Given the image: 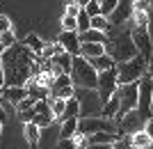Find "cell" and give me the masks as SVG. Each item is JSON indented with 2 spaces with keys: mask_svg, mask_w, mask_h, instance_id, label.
<instances>
[{
  "mask_svg": "<svg viewBox=\"0 0 153 149\" xmlns=\"http://www.w3.org/2000/svg\"><path fill=\"white\" fill-rule=\"evenodd\" d=\"M130 16H133V0H119L117 7L112 9V14L108 16V23L119 28V25H123L126 21H130Z\"/></svg>",
  "mask_w": 153,
  "mask_h": 149,
  "instance_id": "obj_12",
  "label": "cell"
},
{
  "mask_svg": "<svg viewBox=\"0 0 153 149\" xmlns=\"http://www.w3.org/2000/svg\"><path fill=\"white\" fill-rule=\"evenodd\" d=\"M142 131H144V133H146L149 138H151L153 140V117H149L146 122H144V126H142Z\"/></svg>",
  "mask_w": 153,
  "mask_h": 149,
  "instance_id": "obj_34",
  "label": "cell"
},
{
  "mask_svg": "<svg viewBox=\"0 0 153 149\" xmlns=\"http://www.w3.org/2000/svg\"><path fill=\"white\" fill-rule=\"evenodd\" d=\"M37 55L25 44H16L0 51V69H2V87H25L32 80V67Z\"/></svg>",
  "mask_w": 153,
  "mask_h": 149,
  "instance_id": "obj_1",
  "label": "cell"
},
{
  "mask_svg": "<svg viewBox=\"0 0 153 149\" xmlns=\"http://www.w3.org/2000/svg\"><path fill=\"white\" fill-rule=\"evenodd\" d=\"M85 12H87L89 19H91V16H98V14H101V9H98V0H91L89 5L85 7Z\"/></svg>",
  "mask_w": 153,
  "mask_h": 149,
  "instance_id": "obj_29",
  "label": "cell"
},
{
  "mask_svg": "<svg viewBox=\"0 0 153 149\" xmlns=\"http://www.w3.org/2000/svg\"><path fill=\"white\" fill-rule=\"evenodd\" d=\"M130 39H133L135 48H137V55L149 64V62H151V55H153V44H151V37H149V28L130 25Z\"/></svg>",
  "mask_w": 153,
  "mask_h": 149,
  "instance_id": "obj_7",
  "label": "cell"
},
{
  "mask_svg": "<svg viewBox=\"0 0 153 149\" xmlns=\"http://www.w3.org/2000/svg\"><path fill=\"white\" fill-rule=\"evenodd\" d=\"M0 90H2V69H0Z\"/></svg>",
  "mask_w": 153,
  "mask_h": 149,
  "instance_id": "obj_43",
  "label": "cell"
},
{
  "mask_svg": "<svg viewBox=\"0 0 153 149\" xmlns=\"http://www.w3.org/2000/svg\"><path fill=\"white\" fill-rule=\"evenodd\" d=\"M0 133H2V122H0Z\"/></svg>",
  "mask_w": 153,
  "mask_h": 149,
  "instance_id": "obj_44",
  "label": "cell"
},
{
  "mask_svg": "<svg viewBox=\"0 0 153 149\" xmlns=\"http://www.w3.org/2000/svg\"><path fill=\"white\" fill-rule=\"evenodd\" d=\"M110 28H112V25H110L108 19H105V16H101V14L89 19V30H96V32H105V34H108Z\"/></svg>",
  "mask_w": 153,
  "mask_h": 149,
  "instance_id": "obj_23",
  "label": "cell"
},
{
  "mask_svg": "<svg viewBox=\"0 0 153 149\" xmlns=\"http://www.w3.org/2000/svg\"><path fill=\"white\" fill-rule=\"evenodd\" d=\"M23 131H25V140L32 145V147H37V145H39V138H41V129L34 126L32 122H27V124H23Z\"/></svg>",
  "mask_w": 153,
  "mask_h": 149,
  "instance_id": "obj_22",
  "label": "cell"
},
{
  "mask_svg": "<svg viewBox=\"0 0 153 149\" xmlns=\"http://www.w3.org/2000/svg\"><path fill=\"white\" fill-rule=\"evenodd\" d=\"M117 87H119V85H117V73H114V69L101 71L98 76H96V94H98V101H101V106L117 92Z\"/></svg>",
  "mask_w": 153,
  "mask_h": 149,
  "instance_id": "obj_8",
  "label": "cell"
},
{
  "mask_svg": "<svg viewBox=\"0 0 153 149\" xmlns=\"http://www.w3.org/2000/svg\"><path fill=\"white\" fill-rule=\"evenodd\" d=\"M78 55L85 58V60L105 55V44H80V53H78Z\"/></svg>",
  "mask_w": 153,
  "mask_h": 149,
  "instance_id": "obj_15",
  "label": "cell"
},
{
  "mask_svg": "<svg viewBox=\"0 0 153 149\" xmlns=\"http://www.w3.org/2000/svg\"><path fill=\"white\" fill-rule=\"evenodd\" d=\"M78 133L85 138L94 136V133H114L119 136V129L112 119H103V117H82L78 119Z\"/></svg>",
  "mask_w": 153,
  "mask_h": 149,
  "instance_id": "obj_5",
  "label": "cell"
},
{
  "mask_svg": "<svg viewBox=\"0 0 153 149\" xmlns=\"http://www.w3.org/2000/svg\"><path fill=\"white\" fill-rule=\"evenodd\" d=\"M128 142H130L133 149H149V147H153V140L144 133V131H137V133H133V136H128Z\"/></svg>",
  "mask_w": 153,
  "mask_h": 149,
  "instance_id": "obj_16",
  "label": "cell"
},
{
  "mask_svg": "<svg viewBox=\"0 0 153 149\" xmlns=\"http://www.w3.org/2000/svg\"><path fill=\"white\" fill-rule=\"evenodd\" d=\"M105 55L112 58L114 64L126 62V60L137 55V48H135L133 39H130V28H117V32L112 37H108V41H105Z\"/></svg>",
  "mask_w": 153,
  "mask_h": 149,
  "instance_id": "obj_2",
  "label": "cell"
},
{
  "mask_svg": "<svg viewBox=\"0 0 153 149\" xmlns=\"http://www.w3.org/2000/svg\"><path fill=\"white\" fill-rule=\"evenodd\" d=\"M133 12H149V0H133Z\"/></svg>",
  "mask_w": 153,
  "mask_h": 149,
  "instance_id": "obj_31",
  "label": "cell"
},
{
  "mask_svg": "<svg viewBox=\"0 0 153 149\" xmlns=\"http://www.w3.org/2000/svg\"><path fill=\"white\" fill-rule=\"evenodd\" d=\"M117 99H119V115H117L114 124L119 122L126 112H130V110L137 108V83L119 85V87H117Z\"/></svg>",
  "mask_w": 153,
  "mask_h": 149,
  "instance_id": "obj_6",
  "label": "cell"
},
{
  "mask_svg": "<svg viewBox=\"0 0 153 149\" xmlns=\"http://www.w3.org/2000/svg\"><path fill=\"white\" fill-rule=\"evenodd\" d=\"M0 122L5 124V110H2V106H0Z\"/></svg>",
  "mask_w": 153,
  "mask_h": 149,
  "instance_id": "obj_41",
  "label": "cell"
},
{
  "mask_svg": "<svg viewBox=\"0 0 153 149\" xmlns=\"http://www.w3.org/2000/svg\"><path fill=\"white\" fill-rule=\"evenodd\" d=\"M0 97L5 99L7 103L19 106L23 99H27V90L25 87H2V90H0Z\"/></svg>",
  "mask_w": 153,
  "mask_h": 149,
  "instance_id": "obj_14",
  "label": "cell"
},
{
  "mask_svg": "<svg viewBox=\"0 0 153 149\" xmlns=\"http://www.w3.org/2000/svg\"><path fill=\"white\" fill-rule=\"evenodd\" d=\"M151 117H153V92H151Z\"/></svg>",
  "mask_w": 153,
  "mask_h": 149,
  "instance_id": "obj_42",
  "label": "cell"
},
{
  "mask_svg": "<svg viewBox=\"0 0 153 149\" xmlns=\"http://www.w3.org/2000/svg\"><path fill=\"white\" fill-rule=\"evenodd\" d=\"M71 83L73 87H80V90H96V76L98 73L89 67V62L80 55L71 60Z\"/></svg>",
  "mask_w": 153,
  "mask_h": 149,
  "instance_id": "obj_3",
  "label": "cell"
},
{
  "mask_svg": "<svg viewBox=\"0 0 153 149\" xmlns=\"http://www.w3.org/2000/svg\"><path fill=\"white\" fill-rule=\"evenodd\" d=\"M25 46L30 48L32 53H34V55H37V58H39V53H41V48H44V41H41V39H39L34 32H30V34L25 37Z\"/></svg>",
  "mask_w": 153,
  "mask_h": 149,
  "instance_id": "obj_24",
  "label": "cell"
},
{
  "mask_svg": "<svg viewBox=\"0 0 153 149\" xmlns=\"http://www.w3.org/2000/svg\"><path fill=\"white\" fill-rule=\"evenodd\" d=\"M112 149H133V147H130V142H128V138H126V140H117L112 145Z\"/></svg>",
  "mask_w": 153,
  "mask_h": 149,
  "instance_id": "obj_37",
  "label": "cell"
},
{
  "mask_svg": "<svg viewBox=\"0 0 153 149\" xmlns=\"http://www.w3.org/2000/svg\"><path fill=\"white\" fill-rule=\"evenodd\" d=\"M87 62H89V67L96 73L108 71V69H114V62H112V58H108V55H98V58H91V60H87Z\"/></svg>",
  "mask_w": 153,
  "mask_h": 149,
  "instance_id": "obj_17",
  "label": "cell"
},
{
  "mask_svg": "<svg viewBox=\"0 0 153 149\" xmlns=\"http://www.w3.org/2000/svg\"><path fill=\"white\" fill-rule=\"evenodd\" d=\"M146 76L153 80V62H149V64H146Z\"/></svg>",
  "mask_w": 153,
  "mask_h": 149,
  "instance_id": "obj_40",
  "label": "cell"
},
{
  "mask_svg": "<svg viewBox=\"0 0 153 149\" xmlns=\"http://www.w3.org/2000/svg\"><path fill=\"white\" fill-rule=\"evenodd\" d=\"M78 133V119H64L62 129H59V140H73Z\"/></svg>",
  "mask_w": 153,
  "mask_h": 149,
  "instance_id": "obj_19",
  "label": "cell"
},
{
  "mask_svg": "<svg viewBox=\"0 0 153 149\" xmlns=\"http://www.w3.org/2000/svg\"><path fill=\"white\" fill-rule=\"evenodd\" d=\"M48 108H51L53 117H55V119H59V117H62V112H64V108H66V101H64V99H51Z\"/></svg>",
  "mask_w": 153,
  "mask_h": 149,
  "instance_id": "obj_25",
  "label": "cell"
},
{
  "mask_svg": "<svg viewBox=\"0 0 153 149\" xmlns=\"http://www.w3.org/2000/svg\"><path fill=\"white\" fill-rule=\"evenodd\" d=\"M51 99H64V101H69V99H73V92H76V87H73V83H71V76H66V73H57V76L51 80Z\"/></svg>",
  "mask_w": 153,
  "mask_h": 149,
  "instance_id": "obj_9",
  "label": "cell"
},
{
  "mask_svg": "<svg viewBox=\"0 0 153 149\" xmlns=\"http://www.w3.org/2000/svg\"><path fill=\"white\" fill-rule=\"evenodd\" d=\"M80 44H105L108 41V34L105 32H96V30H87V32L78 34Z\"/></svg>",
  "mask_w": 153,
  "mask_h": 149,
  "instance_id": "obj_18",
  "label": "cell"
},
{
  "mask_svg": "<svg viewBox=\"0 0 153 149\" xmlns=\"http://www.w3.org/2000/svg\"><path fill=\"white\" fill-rule=\"evenodd\" d=\"M19 119H21L23 124L32 122V108H30V110H23V112H19Z\"/></svg>",
  "mask_w": 153,
  "mask_h": 149,
  "instance_id": "obj_36",
  "label": "cell"
},
{
  "mask_svg": "<svg viewBox=\"0 0 153 149\" xmlns=\"http://www.w3.org/2000/svg\"><path fill=\"white\" fill-rule=\"evenodd\" d=\"M69 2H73V0H66V5H69Z\"/></svg>",
  "mask_w": 153,
  "mask_h": 149,
  "instance_id": "obj_45",
  "label": "cell"
},
{
  "mask_svg": "<svg viewBox=\"0 0 153 149\" xmlns=\"http://www.w3.org/2000/svg\"><path fill=\"white\" fill-rule=\"evenodd\" d=\"M78 117H80V106H78L76 97H73V99H69V101H66V108H64L62 117H59V122H64V119H78Z\"/></svg>",
  "mask_w": 153,
  "mask_h": 149,
  "instance_id": "obj_21",
  "label": "cell"
},
{
  "mask_svg": "<svg viewBox=\"0 0 153 149\" xmlns=\"http://www.w3.org/2000/svg\"><path fill=\"white\" fill-rule=\"evenodd\" d=\"M53 122H55V117H53L51 108H48V101H44V99L34 101V106H32V124L39 126V129H46Z\"/></svg>",
  "mask_w": 153,
  "mask_h": 149,
  "instance_id": "obj_11",
  "label": "cell"
},
{
  "mask_svg": "<svg viewBox=\"0 0 153 149\" xmlns=\"http://www.w3.org/2000/svg\"><path fill=\"white\" fill-rule=\"evenodd\" d=\"M73 2H76V5H78V7H80V9H85V7L89 5L91 0H73Z\"/></svg>",
  "mask_w": 153,
  "mask_h": 149,
  "instance_id": "obj_39",
  "label": "cell"
},
{
  "mask_svg": "<svg viewBox=\"0 0 153 149\" xmlns=\"http://www.w3.org/2000/svg\"><path fill=\"white\" fill-rule=\"evenodd\" d=\"M117 2H119V0H98V9H101V16H105V19H108L110 14H112V9L117 7Z\"/></svg>",
  "mask_w": 153,
  "mask_h": 149,
  "instance_id": "obj_26",
  "label": "cell"
},
{
  "mask_svg": "<svg viewBox=\"0 0 153 149\" xmlns=\"http://www.w3.org/2000/svg\"><path fill=\"white\" fill-rule=\"evenodd\" d=\"M9 30H12V21L0 14V34H2V32H9Z\"/></svg>",
  "mask_w": 153,
  "mask_h": 149,
  "instance_id": "obj_32",
  "label": "cell"
},
{
  "mask_svg": "<svg viewBox=\"0 0 153 149\" xmlns=\"http://www.w3.org/2000/svg\"><path fill=\"white\" fill-rule=\"evenodd\" d=\"M16 44V37H14V30H9V32H2L0 34V48L5 51V48H9V46Z\"/></svg>",
  "mask_w": 153,
  "mask_h": 149,
  "instance_id": "obj_27",
  "label": "cell"
},
{
  "mask_svg": "<svg viewBox=\"0 0 153 149\" xmlns=\"http://www.w3.org/2000/svg\"><path fill=\"white\" fill-rule=\"evenodd\" d=\"M114 73H117V85L137 83L142 76H146V62H144L140 55H135V58L126 60V62L114 64Z\"/></svg>",
  "mask_w": 153,
  "mask_h": 149,
  "instance_id": "obj_4",
  "label": "cell"
},
{
  "mask_svg": "<svg viewBox=\"0 0 153 149\" xmlns=\"http://www.w3.org/2000/svg\"><path fill=\"white\" fill-rule=\"evenodd\" d=\"M57 149H78L73 140H59L57 142Z\"/></svg>",
  "mask_w": 153,
  "mask_h": 149,
  "instance_id": "obj_35",
  "label": "cell"
},
{
  "mask_svg": "<svg viewBox=\"0 0 153 149\" xmlns=\"http://www.w3.org/2000/svg\"><path fill=\"white\" fill-rule=\"evenodd\" d=\"M119 140V136L114 133H94L87 138V145H114Z\"/></svg>",
  "mask_w": 153,
  "mask_h": 149,
  "instance_id": "obj_20",
  "label": "cell"
},
{
  "mask_svg": "<svg viewBox=\"0 0 153 149\" xmlns=\"http://www.w3.org/2000/svg\"><path fill=\"white\" fill-rule=\"evenodd\" d=\"M62 32H78V30H76V19L62 16Z\"/></svg>",
  "mask_w": 153,
  "mask_h": 149,
  "instance_id": "obj_28",
  "label": "cell"
},
{
  "mask_svg": "<svg viewBox=\"0 0 153 149\" xmlns=\"http://www.w3.org/2000/svg\"><path fill=\"white\" fill-rule=\"evenodd\" d=\"M149 149H153V147H149Z\"/></svg>",
  "mask_w": 153,
  "mask_h": 149,
  "instance_id": "obj_46",
  "label": "cell"
},
{
  "mask_svg": "<svg viewBox=\"0 0 153 149\" xmlns=\"http://www.w3.org/2000/svg\"><path fill=\"white\" fill-rule=\"evenodd\" d=\"M82 149H112V145H87Z\"/></svg>",
  "mask_w": 153,
  "mask_h": 149,
  "instance_id": "obj_38",
  "label": "cell"
},
{
  "mask_svg": "<svg viewBox=\"0 0 153 149\" xmlns=\"http://www.w3.org/2000/svg\"><path fill=\"white\" fill-rule=\"evenodd\" d=\"M78 14H80V7H78L76 2H69V5H66V9H64V16H71V19H76Z\"/></svg>",
  "mask_w": 153,
  "mask_h": 149,
  "instance_id": "obj_30",
  "label": "cell"
},
{
  "mask_svg": "<svg viewBox=\"0 0 153 149\" xmlns=\"http://www.w3.org/2000/svg\"><path fill=\"white\" fill-rule=\"evenodd\" d=\"M55 41L64 48V53H69L71 58H76L78 53H80V39H78V32H62Z\"/></svg>",
  "mask_w": 153,
  "mask_h": 149,
  "instance_id": "obj_13",
  "label": "cell"
},
{
  "mask_svg": "<svg viewBox=\"0 0 153 149\" xmlns=\"http://www.w3.org/2000/svg\"><path fill=\"white\" fill-rule=\"evenodd\" d=\"M144 117L140 115L137 110H130L126 112V115L117 122V129H119V133H126V136H133V133H137V131H142V126H144Z\"/></svg>",
  "mask_w": 153,
  "mask_h": 149,
  "instance_id": "obj_10",
  "label": "cell"
},
{
  "mask_svg": "<svg viewBox=\"0 0 153 149\" xmlns=\"http://www.w3.org/2000/svg\"><path fill=\"white\" fill-rule=\"evenodd\" d=\"M32 106H34V101H32V99L27 97V99H23V101H21V103L16 106V110H19V112H23V110H30Z\"/></svg>",
  "mask_w": 153,
  "mask_h": 149,
  "instance_id": "obj_33",
  "label": "cell"
}]
</instances>
